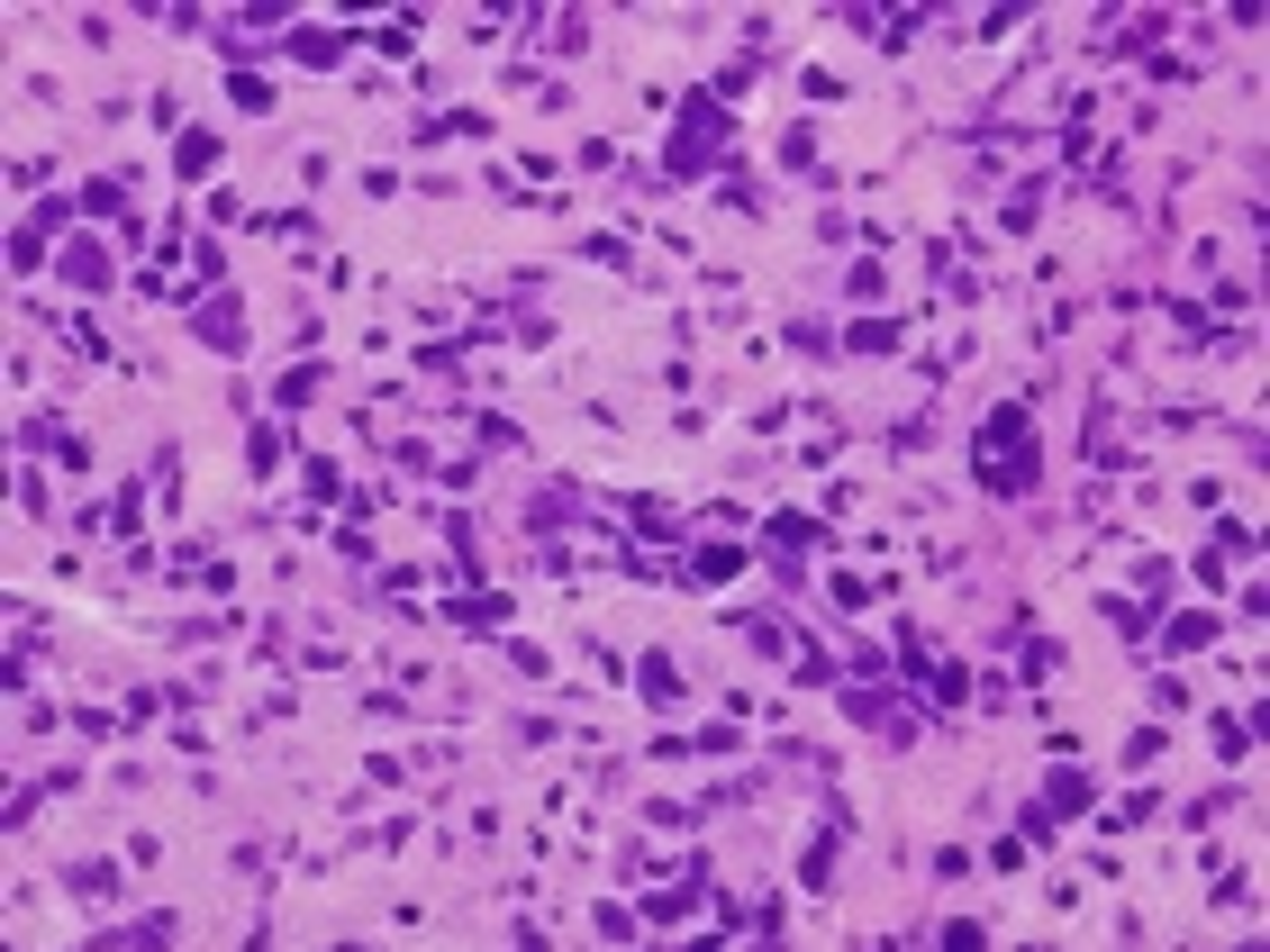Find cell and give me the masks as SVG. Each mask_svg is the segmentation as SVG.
I'll return each instance as SVG.
<instances>
[{
    "label": "cell",
    "mask_w": 1270,
    "mask_h": 952,
    "mask_svg": "<svg viewBox=\"0 0 1270 952\" xmlns=\"http://www.w3.org/2000/svg\"><path fill=\"white\" fill-rule=\"evenodd\" d=\"M726 136H735V118H726L708 91H690V118H680V136H672V173H699L708 155H726Z\"/></svg>",
    "instance_id": "6da1fadb"
},
{
    "label": "cell",
    "mask_w": 1270,
    "mask_h": 952,
    "mask_svg": "<svg viewBox=\"0 0 1270 952\" xmlns=\"http://www.w3.org/2000/svg\"><path fill=\"white\" fill-rule=\"evenodd\" d=\"M64 281L73 291H110V254L100 246H64Z\"/></svg>",
    "instance_id": "7a4b0ae2"
},
{
    "label": "cell",
    "mask_w": 1270,
    "mask_h": 952,
    "mask_svg": "<svg viewBox=\"0 0 1270 952\" xmlns=\"http://www.w3.org/2000/svg\"><path fill=\"white\" fill-rule=\"evenodd\" d=\"M236 327H246V317H236V299H209V317H200V345H218V354H236V345H246V336H236Z\"/></svg>",
    "instance_id": "3957f363"
},
{
    "label": "cell",
    "mask_w": 1270,
    "mask_h": 952,
    "mask_svg": "<svg viewBox=\"0 0 1270 952\" xmlns=\"http://www.w3.org/2000/svg\"><path fill=\"white\" fill-rule=\"evenodd\" d=\"M735 563H745L735 544H699V553H690V581H735Z\"/></svg>",
    "instance_id": "277c9868"
},
{
    "label": "cell",
    "mask_w": 1270,
    "mask_h": 952,
    "mask_svg": "<svg viewBox=\"0 0 1270 952\" xmlns=\"http://www.w3.org/2000/svg\"><path fill=\"white\" fill-rule=\"evenodd\" d=\"M635 680H644V699H654V707H672V699H680V680H672V662H662V654H644V662H635Z\"/></svg>",
    "instance_id": "5b68a950"
},
{
    "label": "cell",
    "mask_w": 1270,
    "mask_h": 952,
    "mask_svg": "<svg viewBox=\"0 0 1270 952\" xmlns=\"http://www.w3.org/2000/svg\"><path fill=\"white\" fill-rule=\"evenodd\" d=\"M1198 644H1216V617H1171V654H1198Z\"/></svg>",
    "instance_id": "8992f818"
},
{
    "label": "cell",
    "mask_w": 1270,
    "mask_h": 952,
    "mask_svg": "<svg viewBox=\"0 0 1270 952\" xmlns=\"http://www.w3.org/2000/svg\"><path fill=\"white\" fill-rule=\"evenodd\" d=\"M173 163H181V173H191V181H200L209 163H218V136H181V155H173Z\"/></svg>",
    "instance_id": "52a82bcc"
},
{
    "label": "cell",
    "mask_w": 1270,
    "mask_h": 952,
    "mask_svg": "<svg viewBox=\"0 0 1270 952\" xmlns=\"http://www.w3.org/2000/svg\"><path fill=\"white\" fill-rule=\"evenodd\" d=\"M118 200H128V181H91V191H82L91 218H118Z\"/></svg>",
    "instance_id": "ba28073f"
},
{
    "label": "cell",
    "mask_w": 1270,
    "mask_h": 952,
    "mask_svg": "<svg viewBox=\"0 0 1270 952\" xmlns=\"http://www.w3.org/2000/svg\"><path fill=\"white\" fill-rule=\"evenodd\" d=\"M853 345H862V354H889V345H899V327H889V317H862Z\"/></svg>",
    "instance_id": "9c48e42d"
},
{
    "label": "cell",
    "mask_w": 1270,
    "mask_h": 952,
    "mask_svg": "<svg viewBox=\"0 0 1270 952\" xmlns=\"http://www.w3.org/2000/svg\"><path fill=\"white\" fill-rule=\"evenodd\" d=\"M336 45L345 37H318V27H309V37H291V55H300V64H336Z\"/></svg>",
    "instance_id": "30bf717a"
},
{
    "label": "cell",
    "mask_w": 1270,
    "mask_h": 952,
    "mask_svg": "<svg viewBox=\"0 0 1270 952\" xmlns=\"http://www.w3.org/2000/svg\"><path fill=\"white\" fill-rule=\"evenodd\" d=\"M816 536H826L816 518H771V544H816Z\"/></svg>",
    "instance_id": "8fae6325"
},
{
    "label": "cell",
    "mask_w": 1270,
    "mask_h": 952,
    "mask_svg": "<svg viewBox=\"0 0 1270 952\" xmlns=\"http://www.w3.org/2000/svg\"><path fill=\"white\" fill-rule=\"evenodd\" d=\"M1053 808H1089V780H1080V771H1053Z\"/></svg>",
    "instance_id": "7c38bea8"
},
{
    "label": "cell",
    "mask_w": 1270,
    "mask_h": 952,
    "mask_svg": "<svg viewBox=\"0 0 1270 952\" xmlns=\"http://www.w3.org/2000/svg\"><path fill=\"white\" fill-rule=\"evenodd\" d=\"M227 91H236V110H272V82H254V73H236Z\"/></svg>",
    "instance_id": "4fadbf2b"
}]
</instances>
